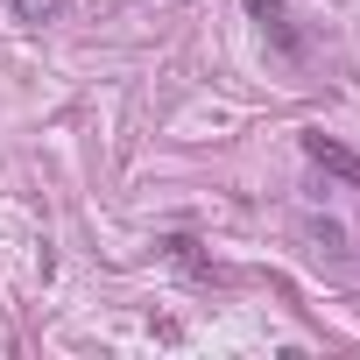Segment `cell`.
<instances>
[{"label":"cell","mask_w":360,"mask_h":360,"mask_svg":"<svg viewBox=\"0 0 360 360\" xmlns=\"http://www.w3.org/2000/svg\"><path fill=\"white\" fill-rule=\"evenodd\" d=\"M304 155H311L318 169H332V176H346V184H360V155H353V148H339L332 134H304Z\"/></svg>","instance_id":"6da1fadb"},{"label":"cell","mask_w":360,"mask_h":360,"mask_svg":"<svg viewBox=\"0 0 360 360\" xmlns=\"http://www.w3.org/2000/svg\"><path fill=\"white\" fill-rule=\"evenodd\" d=\"M8 15H15V22H29V29H43V22H57V15H64V0H8Z\"/></svg>","instance_id":"7a4b0ae2"},{"label":"cell","mask_w":360,"mask_h":360,"mask_svg":"<svg viewBox=\"0 0 360 360\" xmlns=\"http://www.w3.org/2000/svg\"><path fill=\"white\" fill-rule=\"evenodd\" d=\"M162 248H169V262H176V269H191V276H212V262L198 255V240H184V233H176V240H162Z\"/></svg>","instance_id":"3957f363"},{"label":"cell","mask_w":360,"mask_h":360,"mask_svg":"<svg viewBox=\"0 0 360 360\" xmlns=\"http://www.w3.org/2000/svg\"><path fill=\"white\" fill-rule=\"evenodd\" d=\"M248 15H255L262 29H276V36L290 43V29H283V0H248ZM290 50H297V43H290Z\"/></svg>","instance_id":"277c9868"}]
</instances>
